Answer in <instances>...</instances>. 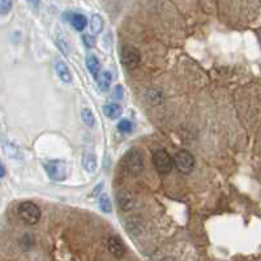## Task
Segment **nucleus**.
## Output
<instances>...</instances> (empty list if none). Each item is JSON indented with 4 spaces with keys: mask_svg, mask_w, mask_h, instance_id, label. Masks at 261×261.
Returning <instances> with one entry per match:
<instances>
[{
    "mask_svg": "<svg viewBox=\"0 0 261 261\" xmlns=\"http://www.w3.org/2000/svg\"><path fill=\"white\" fill-rule=\"evenodd\" d=\"M19 215L26 225H37L41 219V209L37 204L24 201L20 204Z\"/></svg>",
    "mask_w": 261,
    "mask_h": 261,
    "instance_id": "obj_1",
    "label": "nucleus"
},
{
    "mask_svg": "<svg viewBox=\"0 0 261 261\" xmlns=\"http://www.w3.org/2000/svg\"><path fill=\"white\" fill-rule=\"evenodd\" d=\"M174 167L176 168V171L183 175L191 174L195 168V157L188 150H180L174 157Z\"/></svg>",
    "mask_w": 261,
    "mask_h": 261,
    "instance_id": "obj_2",
    "label": "nucleus"
},
{
    "mask_svg": "<svg viewBox=\"0 0 261 261\" xmlns=\"http://www.w3.org/2000/svg\"><path fill=\"white\" fill-rule=\"evenodd\" d=\"M125 171L133 176L140 175L144 170V161L142 156L137 150H131L124 156Z\"/></svg>",
    "mask_w": 261,
    "mask_h": 261,
    "instance_id": "obj_3",
    "label": "nucleus"
},
{
    "mask_svg": "<svg viewBox=\"0 0 261 261\" xmlns=\"http://www.w3.org/2000/svg\"><path fill=\"white\" fill-rule=\"evenodd\" d=\"M153 164L156 166L157 171L166 175L174 168V158H171L168 152H166L164 149H160V150H156L153 154Z\"/></svg>",
    "mask_w": 261,
    "mask_h": 261,
    "instance_id": "obj_4",
    "label": "nucleus"
},
{
    "mask_svg": "<svg viewBox=\"0 0 261 261\" xmlns=\"http://www.w3.org/2000/svg\"><path fill=\"white\" fill-rule=\"evenodd\" d=\"M120 59H121V64H123L127 70L132 71L135 70V68H137L139 64H140L141 54L136 47L124 46L121 48Z\"/></svg>",
    "mask_w": 261,
    "mask_h": 261,
    "instance_id": "obj_5",
    "label": "nucleus"
},
{
    "mask_svg": "<svg viewBox=\"0 0 261 261\" xmlns=\"http://www.w3.org/2000/svg\"><path fill=\"white\" fill-rule=\"evenodd\" d=\"M45 170L47 175L55 182H63L67 178V166L63 161L51 160L45 164Z\"/></svg>",
    "mask_w": 261,
    "mask_h": 261,
    "instance_id": "obj_6",
    "label": "nucleus"
},
{
    "mask_svg": "<svg viewBox=\"0 0 261 261\" xmlns=\"http://www.w3.org/2000/svg\"><path fill=\"white\" fill-rule=\"evenodd\" d=\"M107 248H109L110 254L118 259L123 258L125 254V248L119 237H110L107 240Z\"/></svg>",
    "mask_w": 261,
    "mask_h": 261,
    "instance_id": "obj_7",
    "label": "nucleus"
},
{
    "mask_svg": "<svg viewBox=\"0 0 261 261\" xmlns=\"http://www.w3.org/2000/svg\"><path fill=\"white\" fill-rule=\"evenodd\" d=\"M118 205L120 208L121 211H131L133 207H135V197L129 191L127 190H123L118 193L117 196Z\"/></svg>",
    "mask_w": 261,
    "mask_h": 261,
    "instance_id": "obj_8",
    "label": "nucleus"
},
{
    "mask_svg": "<svg viewBox=\"0 0 261 261\" xmlns=\"http://www.w3.org/2000/svg\"><path fill=\"white\" fill-rule=\"evenodd\" d=\"M55 71H56L58 77L63 82H66V84H71L72 82V72H71L68 66L63 60H56V63H55Z\"/></svg>",
    "mask_w": 261,
    "mask_h": 261,
    "instance_id": "obj_9",
    "label": "nucleus"
},
{
    "mask_svg": "<svg viewBox=\"0 0 261 261\" xmlns=\"http://www.w3.org/2000/svg\"><path fill=\"white\" fill-rule=\"evenodd\" d=\"M103 111H105V115L109 119L114 120V119H118V118L121 117V114H123V109H121V106L117 102H110L107 105L103 107Z\"/></svg>",
    "mask_w": 261,
    "mask_h": 261,
    "instance_id": "obj_10",
    "label": "nucleus"
},
{
    "mask_svg": "<svg viewBox=\"0 0 261 261\" xmlns=\"http://www.w3.org/2000/svg\"><path fill=\"white\" fill-rule=\"evenodd\" d=\"M97 84L98 88L101 92H107L111 88V82H113V76L110 73L109 71H103L97 76Z\"/></svg>",
    "mask_w": 261,
    "mask_h": 261,
    "instance_id": "obj_11",
    "label": "nucleus"
},
{
    "mask_svg": "<svg viewBox=\"0 0 261 261\" xmlns=\"http://www.w3.org/2000/svg\"><path fill=\"white\" fill-rule=\"evenodd\" d=\"M86 67H88V70L92 73L94 78H97V76L101 73V64H99V60L95 55L89 54L86 56Z\"/></svg>",
    "mask_w": 261,
    "mask_h": 261,
    "instance_id": "obj_12",
    "label": "nucleus"
},
{
    "mask_svg": "<svg viewBox=\"0 0 261 261\" xmlns=\"http://www.w3.org/2000/svg\"><path fill=\"white\" fill-rule=\"evenodd\" d=\"M82 165L88 172H94L97 170V158L93 153L84 152L82 154Z\"/></svg>",
    "mask_w": 261,
    "mask_h": 261,
    "instance_id": "obj_13",
    "label": "nucleus"
},
{
    "mask_svg": "<svg viewBox=\"0 0 261 261\" xmlns=\"http://www.w3.org/2000/svg\"><path fill=\"white\" fill-rule=\"evenodd\" d=\"M71 24H72V26L76 29L77 31H82L86 27V17L84 15H80V13H73V15L71 16Z\"/></svg>",
    "mask_w": 261,
    "mask_h": 261,
    "instance_id": "obj_14",
    "label": "nucleus"
},
{
    "mask_svg": "<svg viewBox=\"0 0 261 261\" xmlns=\"http://www.w3.org/2000/svg\"><path fill=\"white\" fill-rule=\"evenodd\" d=\"M90 30L94 34H101L103 30V19L99 15L92 16V21H90Z\"/></svg>",
    "mask_w": 261,
    "mask_h": 261,
    "instance_id": "obj_15",
    "label": "nucleus"
},
{
    "mask_svg": "<svg viewBox=\"0 0 261 261\" xmlns=\"http://www.w3.org/2000/svg\"><path fill=\"white\" fill-rule=\"evenodd\" d=\"M98 205H99V209L105 213H111V201H110L109 196L106 193H102L99 196V201H98Z\"/></svg>",
    "mask_w": 261,
    "mask_h": 261,
    "instance_id": "obj_16",
    "label": "nucleus"
},
{
    "mask_svg": "<svg viewBox=\"0 0 261 261\" xmlns=\"http://www.w3.org/2000/svg\"><path fill=\"white\" fill-rule=\"evenodd\" d=\"M81 119H82V121L88 125V127H94V124H95V118H94V114L92 113L89 109L82 110Z\"/></svg>",
    "mask_w": 261,
    "mask_h": 261,
    "instance_id": "obj_17",
    "label": "nucleus"
},
{
    "mask_svg": "<svg viewBox=\"0 0 261 261\" xmlns=\"http://www.w3.org/2000/svg\"><path fill=\"white\" fill-rule=\"evenodd\" d=\"M135 128V125L131 120L128 119H123V120L119 121V124H118V129L123 133H131Z\"/></svg>",
    "mask_w": 261,
    "mask_h": 261,
    "instance_id": "obj_18",
    "label": "nucleus"
},
{
    "mask_svg": "<svg viewBox=\"0 0 261 261\" xmlns=\"http://www.w3.org/2000/svg\"><path fill=\"white\" fill-rule=\"evenodd\" d=\"M12 9V0H0V11L1 15H7Z\"/></svg>",
    "mask_w": 261,
    "mask_h": 261,
    "instance_id": "obj_19",
    "label": "nucleus"
},
{
    "mask_svg": "<svg viewBox=\"0 0 261 261\" xmlns=\"http://www.w3.org/2000/svg\"><path fill=\"white\" fill-rule=\"evenodd\" d=\"M82 41H84V43H85V46L89 47V48L95 46V38H94L93 35L84 34L82 35Z\"/></svg>",
    "mask_w": 261,
    "mask_h": 261,
    "instance_id": "obj_20",
    "label": "nucleus"
},
{
    "mask_svg": "<svg viewBox=\"0 0 261 261\" xmlns=\"http://www.w3.org/2000/svg\"><path fill=\"white\" fill-rule=\"evenodd\" d=\"M123 95H124V90H123L121 85L115 86V88H114L113 97L115 98V99H118V101H120L121 98H123Z\"/></svg>",
    "mask_w": 261,
    "mask_h": 261,
    "instance_id": "obj_21",
    "label": "nucleus"
},
{
    "mask_svg": "<svg viewBox=\"0 0 261 261\" xmlns=\"http://www.w3.org/2000/svg\"><path fill=\"white\" fill-rule=\"evenodd\" d=\"M4 176H5V166L3 164L0 165V178L3 179Z\"/></svg>",
    "mask_w": 261,
    "mask_h": 261,
    "instance_id": "obj_22",
    "label": "nucleus"
},
{
    "mask_svg": "<svg viewBox=\"0 0 261 261\" xmlns=\"http://www.w3.org/2000/svg\"><path fill=\"white\" fill-rule=\"evenodd\" d=\"M39 1H41V0H29V3H30L31 5H33L34 8H38L39 7Z\"/></svg>",
    "mask_w": 261,
    "mask_h": 261,
    "instance_id": "obj_23",
    "label": "nucleus"
}]
</instances>
